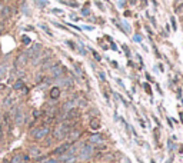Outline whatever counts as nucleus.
<instances>
[{
  "mask_svg": "<svg viewBox=\"0 0 183 163\" xmlns=\"http://www.w3.org/2000/svg\"><path fill=\"white\" fill-rule=\"evenodd\" d=\"M180 153H183V145L180 146Z\"/></svg>",
  "mask_w": 183,
  "mask_h": 163,
  "instance_id": "nucleus-51",
  "label": "nucleus"
},
{
  "mask_svg": "<svg viewBox=\"0 0 183 163\" xmlns=\"http://www.w3.org/2000/svg\"><path fill=\"white\" fill-rule=\"evenodd\" d=\"M77 155H79L80 160H87V159H90L92 156L95 155V146H92L90 143L83 145V146L80 147V150L77 152Z\"/></svg>",
  "mask_w": 183,
  "mask_h": 163,
  "instance_id": "nucleus-2",
  "label": "nucleus"
},
{
  "mask_svg": "<svg viewBox=\"0 0 183 163\" xmlns=\"http://www.w3.org/2000/svg\"><path fill=\"white\" fill-rule=\"evenodd\" d=\"M175 145H173V143H172V140H167V150H169V152H170V153H172V152H173V150H175Z\"/></svg>",
  "mask_w": 183,
  "mask_h": 163,
  "instance_id": "nucleus-27",
  "label": "nucleus"
},
{
  "mask_svg": "<svg viewBox=\"0 0 183 163\" xmlns=\"http://www.w3.org/2000/svg\"><path fill=\"white\" fill-rule=\"evenodd\" d=\"M139 123H140V126H142L143 129H146V123H144L143 120H142V119H139Z\"/></svg>",
  "mask_w": 183,
  "mask_h": 163,
  "instance_id": "nucleus-42",
  "label": "nucleus"
},
{
  "mask_svg": "<svg viewBox=\"0 0 183 163\" xmlns=\"http://www.w3.org/2000/svg\"><path fill=\"white\" fill-rule=\"evenodd\" d=\"M22 41H23L24 44H30V43H32V40H30V37H27V36H23V39H22Z\"/></svg>",
  "mask_w": 183,
  "mask_h": 163,
  "instance_id": "nucleus-30",
  "label": "nucleus"
},
{
  "mask_svg": "<svg viewBox=\"0 0 183 163\" xmlns=\"http://www.w3.org/2000/svg\"><path fill=\"white\" fill-rule=\"evenodd\" d=\"M13 120H15V123H16L17 126H22L24 123V112L22 107H17L16 113H15V116H13Z\"/></svg>",
  "mask_w": 183,
  "mask_h": 163,
  "instance_id": "nucleus-6",
  "label": "nucleus"
},
{
  "mask_svg": "<svg viewBox=\"0 0 183 163\" xmlns=\"http://www.w3.org/2000/svg\"><path fill=\"white\" fill-rule=\"evenodd\" d=\"M52 13L53 15H63V10H60V9H52Z\"/></svg>",
  "mask_w": 183,
  "mask_h": 163,
  "instance_id": "nucleus-31",
  "label": "nucleus"
},
{
  "mask_svg": "<svg viewBox=\"0 0 183 163\" xmlns=\"http://www.w3.org/2000/svg\"><path fill=\"white\" fill-rule=\"evenodd\" d=\"M67 44L70 46V49H72V50H76V49H77V46H76L73 41H70V40H67Z\"/></svg>",
  "mask_w": 183,
  "mask_h": 163,
  "instance_id": "nucleus-33",
  "label": "nucleus"
},
{
  "mask_svg": "<svg viewBox=\"0 0 183 163\" xmlns=\"http://www.w3.org/2000/svg\"><path fill=\"white\" fill-rule=\"evenodd\" d=\"M122 25H123V27H125V32L128 33V32H130V26H129V23L128 22H125V20H122Z\"/></svg>",
  "mask_w": 183,
  "mask_h": 163,
  "instance_id": "nucleus-29",
  "label": "nucleus"
},
{
  "mask_svg": "<svg viewBox=\"0 0 183 163\" xmlns=\"http://www.w3.org/2000/svg\"><path fill=\"white\" fill-rule=\"evenodd\" d=\"M82 15H83V16H89V15H90V10H89V9H83V10H82Z\"/></svg>",
  "mask_w": 183,
  "mask_h": 163,
  "instance_id": "nucleus-37",
  "label": "nucleus"
},
{
  "mask_svg": "<svg viewBox=\"0 0 183 163\" xmlns=\"http://www.w3.org/2000/svg\"><path fill=\"white\" fill-rule=\"evenodd\" d=\"M70 129L72 127H70L69 123H59L55 129H53V138L57 139V140H63V139H66V136L70 132Z\"/></svg>",
  "mask_w": 183,
  "mask_h": 163,
  "instance_id": "nucleus-1",
  "label": "nucleus"
},
{
  "mask_svg": "<svg viewBox=\"0 0 183 163\" xmlns=\"http://www.w3.org/2000/svg\"><path fill=\"white\" fill-rule=\"evenodd\" d=\"M99 76H100V79H102V80H106V76H104L103 72H99Z\"/></svg>",
  "mask_w": 183,
  "mask_h": 163,
  "instance_id": "nucleus-41",
  "label": "nucleus"
},
{
  "mask_svg": "<svg viewBox=\"0 0 183 163\" xmlns=\"http://www.w3.org/2000/svg\"><path fill=\"white\" fill-rule=\"evenodd\" d=\"M15 102H16V98H13L12 95H7V99H4L3 105H4V106H13Z\"/></svg>",
  "mask_w": 183,
  "mask_h": 163,
  "instance_id": "nucleus-18",
  "label": "nucleus"
},
{
  "mask_svg": "<svg viewBox=\"0 0 183 163\" xmlns=\"http://www.w3.org/2000/svg\"><path fill=\"white\" fill-rule=\"evenodd\" d=\"M92 52H93V56H95L96 60H97V62H100V59H102V57H100V55H97V52H95V50H92Z\"/></svg>",
  "mask_w": 183,
  "mask_h": 163,
  "instance_id": "nucleus-35",
  "label": "nucleus"
},
{
  "mask_svg": "<svg viewBox=\"0 0 183 163\" xmlns=\"http://www.w3.org/2000/svg\"><path fill=\"white\" fill-rule=\"evenodd\" d=\"M6 74H7V65L6 63H1L0 65V79H3Z\"/></svg>",
  "mask_w": 183,
  "mask_h": 163,
  "instance_id": "nucleus-19",
  "label": "nucleus"
},
{
  "mask_svg": "<svg viewBox=\"0 0 183 163\" xmlns=\"http://www.w3.org/2000/svg\"><path fill=\"white\" fill-rule=\"evenodd\" d=\"M10 16H12V9H10V6H4L3 10H1V13H0V17L1 19H9Z\"/></svg>",
  "mask_w": 183,
  "mask_h": 163,
  "instance_id": "nucleus-13",
  "label": "nucleus"
},
{
  "mask_svg": "<svg viewBox=\"0 0 183 163\" xmlns=\"http://www.w3.org/2000/svg\"><path fill=\"white\" fill-rule=\"evenodd\" d=\"M96 6H99V9H100V10H104L103 4H102V3H100V1H96Z\"/></svg>",
  "mask_w": 183,
  "mask_h": 163,
  "instance_id": "nucleus-39",
  "label": "nucleus"
},
{
  "mask_svg": "<svg viewBox=\"0 0 183 163\" xmlns=\"http://www.w3.org/2000/svg\"><path fill=\"white\" fill-rule=\"evenodd\" d=\"M172 162H173V156H170V157L167 159V162H166V163H172Z\"/></svg>",
  "mask_w": 183,
  "mask_h": 163,
  "instance_id": "nucleus-48",
  "label": "nucleus"
},
{
  "mask_svg": "<svg viewBox=\"0 0 183 163\" xmlns=\"http://www.w3.org/2000/svg\"><path fill=\"white\" fill-rule=\"evenodd\" d=\"M83 29H85V30H93L95 27H93V26H83Z\"/></svg>",
  "mask_w": 183,
  "mask_h": 163,
  "instance_id": "nucleus-40",
  "label": "nucleus"
},
{
  "mask_svg": "<svg viewBox=\"0 0 183 163\" xmlns=\"http://www.w3.org/2000/svg\"><path fill=\"white\" fill-rule=\"evenodd\" d=\"M60 87H57V86H55V87H52V90H50V98L52 99H59V96H60Z\"/></svg>",
  "mask_w": 183,
  "mask_h": 163,
  "instance_id": "nucleus-16",
  "label": "nucleus"
},
{
  "mask_svg": "<svg viewBox=\"0 0 183 163\" xmlns=\"http://www.w3.org/2000/svg\"><path fill=\"white\" fill-rule=\"evenodd\" d=\"M49 72H50V77H52V79H59V77L63 76L64 67H62L59 63H56V65H53L49 69Z\"/></svg>",
  "mask_w": 183,
  "mask_h": 163,
  "instance_id": "nucleus-4",
  "label": "nucleus"
},
{
  "mask_svg": "<svg viewBox=\"0 0 183 163\" xmlns=\"http://www.w3.org/2000/svg\"><path fill=\"white\" fill-rule=\"evenodd\" d=\"M76 105H79V107H86L87 106V100H85V99H82V100H79Z\"/></svg>",
  "mask_w": 183,
  "mask_h": 163,
  "instance_id": "nucleus-28",
  "label": "nucleus"
},
{
  "mask_svg": "<svg viewBox=\"0 0 183 163\" xmlns=\"http://www.w3.org/2000/svg\"><path fill=\"white\" fill-rule=\"evenodd\" d=\"M40 163H57V160L53 159V157H47V159H42Z\"/></svg>",
  "mask_w": 183,
  "mask_h": 163,
  "instance_id": "nucleus-26",
  "label": "nucleus"
},
{
  "mask_svg": "<svg viewBox=\"0 0 183 163\" xmlns=\"http://www.w3.org/2000/svg\"><path fill=\"white\" fill-rule=\"evenodd\" d=\"M183 4V0H176V6H180Z\"/></svg>",
  "mask_w": 183,
  "mask_h": 163,
  "instance_id": "nucleus-46",
  "label": "nucleus"
},
{
  "mask_svg": "<svg viewBox=\"0 0 183 163\" xmlns=\"http://www.w3.org/2000/svg\"><path fill=\"white\" fill-rule=\"evenodd\" d=\"M170 22H172L173 29H175V30H177V25H176V19H175V17H172V19H170Z\"/></svg>",
  "mask_w": 183,
  "mask_h": 163,
  "instance_id": "nucleus-34",
  "label": "nucleus"
},
{
  "mask_svg": "<svg viewBox=\"0 0 183 163\" xmlns=\"http://www.w3.org/2000/svg\"><path fill=\"white\" fill-rule=\"evenodd\" d=\"M126 6V0H119V7H125Z\"/></svg>",
  "mask_w": 183,
  "mask_h": 163,
  "instance_id": "nucleus-38",
  "label": "nucleus"
},
{
  "mask_svg": "<svg viewBox=\"0 0 183 163\" xmlns=\"http://www.w3.org/2000/svg\"><path fill=\"white\" fill-rule=\"evenodd\" d=\"M34 1H36V4H37L39 7H42V9L47 6V1H46V0H34Z\"/></svg>",
  "mask_w": 183,
  "mask_h": 163,
  "instance_id": "nucleus-24",
  "label": "nucleus"
},
{
  "mask_svg": "<svg viewBox=\"0 0 183 163\" xmlns=\"http://www.w3.org/2000/svg\"><path fill=\"white\" fill-rule=\"evenodd\" d=\"M59 160H60L62 163H74L76 162V155H72V153L66 152V153H63V155H60Z\"/></svg>",
  "mask_w": 183,
  "mask_h": 163,
  "instance_id": "nucleus-9",
  "label": "nucleus"
},
{
  "mask_svg": "<svg viewBox=\"0 0 183 163\" xmlns=\"http://www.w3.org/2000/svg\"><path fill=\"white\" fill-rule=\"evenodd\" d=\"M135 41H142V37H140L139 34H136V36H135Z\"/></svg>",
  "mask_w": 183,
  "mask_h": 163,
  "instance_id": "nucleus-43",
  "label": "nucleus"
},
{
  "mask_svg": "<svg viewBox=\"0 0 183 163\" xmlns=\"http://www.w3.org/2000/svg\"><path fill=\"white\" fill-rule=\"evenodd\" d=\"M57 163H62V162H57Z\"/></svg>",
  "mask_w": 183,
  "mask_h": 163,
  "instance_id": "nucleus-54",
  "label": "nucleus"
},
{
  "mask_svg": "<svg viewBox=\"0 0 183 163\" xmlns=\"http://www.w3.org/2000/svg\"><path fill=\"white\" fill-rule=\"evenodd\" d=\"M40 155H42V150H40L39 147H36V146H30V147H29V156H33V157L39 159Z\"/></svg>",
  "mask_w": 183,
  "mask_h": 163,
  "instance_id": "nucleus-12",
  "label": "nucleus"
},
{
  "mask_svg": "<svg viewBox=\"0 0 183 163\" xmlns=\"http://www.w3.org/2000/svg\"><path fill=\"white\" fill-rule=\"evenodd\" d=\"M22 160H23V155H20V153H17V155H15L13 157H12V160H10V163H22Z\"/></svg>",
  "mask_w": 183,
  "mask_h": 163,
  "instance_id": "nucleus-22",
  "label": "nucleus"
},
{
  "mask_svg": "<svg viewBox=\"0 0 183 163\" xmlns=\"http://www.w3.org/2000/svg\"><path fill=\"white\" fill-rule=\"evenodd\" d=\"M166 120H167V123H169V127H170V129H173V124H172V120H170L169 117H167Z\"/></svg>",
  "mask_w": 183,
  "mask_h": 163,
  "instance_id": "nucleus-44",
  "label": "nucleus"
},
{
  "mask_svg": "<svg viewBox=\"0 0 183 163\" xmlns=\"http://www.w3.org/2000/svg\"><path fill=\"white\" fill-rule=\"evenodd\" d=\"M104 138L100 135V133H93L90 138H89V143L92 146H99V145H103Z\"/></svg>",
  "mask_w": 183,
  "mask_h": 163,
  "instance_id": "nucleus-5",
  "label": "nucleus"
},
{
  "mask_svg": "<svg viewBox=\"0 0 183 163\" xmlns=\"http://www.w3.org/2000/svg\"><path fill=\"white\" fill-rule=\"evenodd\" d=\"M33 116H34V119H37L39 116H42V112H40V110H34V112H33Z\"/></svg>",
  "mask_w": 183,
  "mask_h": 163,
  "instance_id": "nucleus-36",
  "label": "nucleus"
},
{
  "mask_svg": "<svg viewBox=\"0 0 183 163\" xmlns=\"http://www.w3.org/2000/svg\"><path fill=\"white\" fill-rule=\"evenodd\" d=\"M39 52H42V44L40 43H33L32 46L29 47V50L26 52V55H27V57L29 59H32L34 55H37Z\"/></svg>",
  "mask_w": 183,
  "mask_h": 163,
  "instance_id": "nucleus-8",
  "label": "nucleus"
},
{
  "mask_svg": "<svg viewBox=\"0 0 183 163\" xmlns=\"http://www.w3.org/2000/svg\"><path fill=\"white\" fill-rule=\"evenodd\" d=\"M40 29H42L43 32L46 33V34H49L50 37H53V33H52V30L49 29V26L46 25V23H40Z\"/></svg>",
  "mask_w": 183,
  "mask_h": 163,
  "instance_id": "nucleus-20",
  "label": "nucleus"
},
{
  "mask_svg": "<svg viewBox=\"0 0 183 163\" xmlns=\"http://www.w3.org/2000/svg\"><path fill=\"white\" fill-rule=\"evenodd\" d=\"M70 17H72V20H74V22H77V20H79V19H77V17L74 16V15H70Z\"/></svg>",
  "mask_w": 183,
  "mask_h": 163,
  "instance_id": "nucleus-47",
  "label": "nucleus"
},
{
  "mask_svg": "<svg viewBox=\"0 0 183 163\" xmlns=\"http://www.w3.org/2000/svg\"><path fill=\"white\" fill-rule=\"evenodd\" d=\"M69 146H70L69 143H64V145H62V146H59L57 149H55V152H53V153H55V155H57V156L63 155V153H66V152L69 150Z\"/></svg>",
  "mask_w": 183,
  "mask_h": 163,
  "instance_id": "nucleus-11",
  "label": "nucleus"
},
{
  "mask_svg": "<svg viewBox=\"0 0 183 163\" xmlns=\"http://www.w3.org/2000/svg\"><path fill=\"white\" fill-rule=\"evenodd\" d=\"M52 57H46V59H43L42 60V70H47L52 67Z\"/></svg>",
  "mask_w": 183,
  "mask_h": 163,
  "instance_id": "nucleus-14",
  "label": "nucleus"
},
{
  "mask_svg": "<svg viewBox=\"0 0 183 163\" xmlns=\"http://www.w3.org/2000/svg\"><path fill=\"white\" fill-rule=\"evenodd\" d=\"M123 162H125V163H130V160H129L128 157H125V156H123Z\"/></svg>",
  "mask_w": 183,
  "mask_h": 163,
  "instance_id": "nucleus-49",
  "label": "nucleus"
},
{
  "mask_svg": "<svg viewBox=\"0 0 183 163\" xmlns=\"http://www.w3.org/2000/svg\"><path fill=\"white\" fill-rule=\"evenodd\" d=\"M74 106H76V102H74V100H69V102H66V103H64V105H63V109H62V110L67 113L69 110H72V109H74Z\"/></svg>",
  "mask_w": 183,
  "mask_h": 163,
  "instance_id": "nucleus-15",
  "label": "nucleus"
},
{
  "mask_svg": "<svg viewBox=\"0 0 183 163\" xmlns=\"http://www.w3.org/2000/svg\"><path fill=\"white\" fill-rule=\"evenodd\" d=\"M130 1H132V4H135L136 3V0H130Z\"/></svg>",
  "mask_w": 183,
  "mask_h": 163,
  "instance_id": "nucleus-52",
  "label": "nucleus"
},
{
  "mask_svg": "<svg viewBox=\"0 0 183 163\" xmlns=\"http://www.w3.org/2000/svg\"><path fill=\"white\" fill-rule=\"evenodd\" d=\"M27 60H29L27 55H26V53H20V55L17 56L16 62H15V65H16V67H23V66H26Z\"/></svg>",
  "mask_w": 183,
  "mask_h": 163,
  "instance_id": "nucleus-10",
  "label": "nucleus"
},
{
  "mask_svg": "<svg viewBox=\"0 0 183 163\" xmlns=\"http://www.w3.org/2000/svg\"><path fill=\"white\" fill-rule=\"evenodd\" d=\"M90 129H93V130H96V129H100V120L97 119V117H93L92 120H90Z\"/></svg>",
  "mask_w": 183,
  "mask_h": 163,
  "instance_id": "nucleus-17",
  "label": "nucleus"
},
{
  "mask_svg": "<svg viewBox=\"0 0 183 163\" xmlns=\"http://www.w3.org/2000/svg\"><path fill=\"white\" fill-rule=\"evenodd\" d=\"M49 132H50L49 126H43V127H37L32 135H33V138H34V140H43L49 135Z\"/></svg>",
  "mask_w": 183,
  "mask_h": 163,
  "instance_id": "nucleus-3",
  "label": "nucleus"
},
{
  "mask_svg": "<svg viewBox=\"0 0 183 163\" xmlns=\"http://www.w3.org/2000/svg\"><path fill=\"white\" fill-rule=\"evenodd\" d=\"M63 86H64V87H72V86H73V80H72V79H64Z\"/></svg>",
  "mask_w": 183,
  "mask_h": 163,
  "instance_id": "nucleus-25",
  "label": "nucleus"
},
{
  "mask_svg": "<svg viewBox=\"0 0 183 163\" xmlns=\"http://www.w3.org/2000/svg\"><path fill=\"white\" fill-rule=\"evenodd\" d=\"M153 138H155V140H156V142H159V139H160V130L157 129V127H155V130H153Z\"/></svg>",
  "mask_w": 183,
  "mask_h": 163,
  "instance_id": "nucleus-23",
  "label": "nucleus"
},
{
  "mask_svg": "<svg viewBox=\"0 0 183 163\" xmlns=\"http://www.w3.org/2000/svg\"><path fill=\"white\" fill-rule=\"evenodd\" d=\"M80 135H82V132H80L79 129H70V132H69L67 136H66V140H67L69 143H73V142H76V140L80 138Z\"/></svg>",
  "mask_w": 183,
  "mask_h": 163,
  "instance_id": "nucleus-7",
  "label": "nucleus"
},
{
  "mask_svg": "<svg viewBox=\"0 0 183 163\" xmlns=\"http://www.w3.org/2000/svg\"><path fill=\"white\" fill-rule=\"evenodd\" d=\"M123 49H125V52H126V55H128V56H130V53H129V49H128V46H123Z\"/></svg>",
  "mask_w": 183,
  "mask_h": 163,
  "instance_id": "nucleus-45",
  "label": "nucleus"
},
{
  "mask_svg": "<svg viewBox=\"0 0 183 163\" xmlns=\"http://www.w3.org/2000/svg\"><path fill=\"white\" fill-rule=\"evenodd\" d=\"M180 117H182V122H183V113H180Z\"/></svg>",
  "mask_w": 183,
  "mask_h": 163,
  "instance_id": "nucleus-53",
  "label": "nucleus"
},
{
  "mask_svg": "<svg viewBox=\"0 0 183 163\" xmlns=\"http://www.w3.org/2000/svg\"><path fill=\"white\" fill-rule=\"evenodd\" d=\"M143 87H144V90H146V93H147V95H152L150 86H149V84H147V83H144V84H143Z\"/></svg>",
  "mask_w": 183,
  "mask_h": 163,
  "instance_id": "nucleus-32",
  "label": "nucleus"
},
{
  "mask_svg": "<svg viewBox=\"0 0 183 163\" xmlns=\"http://www.w3.org/2000/svg\"><path fill=\"white\" fill-rule=\"evenodd\" d=\"M23 86H24V83L22 79H17L16 82H15V84H13V89L15 90H20V89H23Z\"/></svg>",
  "mask_w": 183,
  "mask_h": 163,
  "instance_id": "nucleus-21",
  "label": "nucleus"
},
{
  "mask_svg": "<svg viewBox=\"0 0 183 163\" xmlns=\"http://www.w3.org/2000/svg\"><path fill=\"white\" fill-rule=\"evenodd\" d=\"M150 22H152V23H153L155 26H156V20H155V17H150Z\"/></svg>",
  "mask_w": 183,
  "mask_h": 163,
  "instance_id": "nucleus-50",
  "label": "nucleus"
}]
</instances>
